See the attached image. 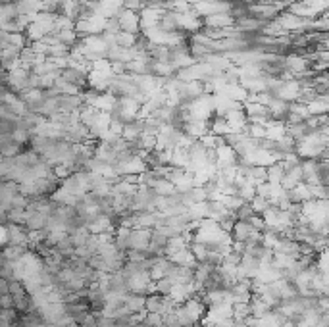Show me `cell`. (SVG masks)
<instances>
[{
    "instance_id": "obj_2",
    "label": "cell",
    "mask_w": 329,
    "mask_h": 327,
    "mask_svg": "<svg viewBox=\"0 0 329 327\" xmlns=\"http://www.w3.org/2000/svg\"><path fill=\"white\" fill-rule=\"evenodd\" d=\"M189 250L193 252V256H194L196 260L206 262V258H208V248H206V245H202V243H194V245L191 246Z\"/></svg>"
},
{
    "instance_id": "obj_4",
    "label": "cell",
    "mask_w": 329,
    "mask_h": 327,
    "mask_svg": "<svg viewBox=\"0 0 329 327\" xmlns=\"http://www.w3.org/2000/svg\"><path fill=\"white\" fill-rule=\"evenodd\" d=\"M165 327H181L179 324H175V326H165Z\"/></svg>"
},
{
    "instance_id": "obj_1",
    "label": "cell",
    "mask_w": 329,
    "mask_h": 327,
    "mask_svg": "<svg viewBox=\"0 0 329 327\" xmlns=\"http://www.w3.org/2000/svg\"><path fill=\"white\" fill-rule=\"evenodd\" d=\"M116 21H118V27L120 31H125V33H133L137 35L139 29H141V23H139V12L135 10H127V8H121L116 15Z\"/></svg>"
},
{
    "instance_id": "obj_3",
    "label": "cell",
    "mask_w": 329,
    "mask_h": 327,
    "mask_svg": "<svg viewBox=\"0 0 329 327\" xmlns=\"http://www.w3.org/2000/svg\"><path fill=\"white\" fill-rule=\"evenodd\" d=\"M83 327H98L96 324H89V326H83Z\"/></svg>"
}]
</instances>
